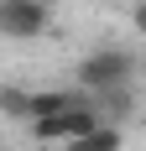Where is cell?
Wrapping results in <instances>:
<instances>
[{
	"instance_id": "cell-1",
	"label": "cell",
	"mask_w": 146,
	"mask_h": 151,
	"mask_svg": "<svg viewBox=\"0 0 146 151\" xmlns=\"http://www.w3.org/2000/svg\"><path fill=\"white\" fill-rule=\"evenodd\" d=\"M78 83L89 94H104V89H120V83H136V52L125 47H99L78 63Z\"/></svg>"
},
{
	"instance_id": "cell-2",
	"label": "cell",
	"mask_w": 146,
	"mask_h": 151,
	"mask_svg": "<svg viewBox=\"0 0 146 151\" xmlns=\"http://www.w3.org/2000/svg\"><path fill=\"white\" fill-rule=\"evenodd\" d=\"M47 21H52V5L47 0H0V37H42Z\"/></svg>"
},
{
	"instance_id": "cell-3",
	"label": "cell",
	"mask_w": 146,
	"mask_h": 151,
	"mask_svg": "<svg viewBox=\"0 0 146 151\" xmlns=\"http://www.w3.org/2000/svg\"><path fill=\"white\" fill-rule=\"evenodd\" d=\"M84 104V94H68V89H37L26 94V125L31 120H52V115H63V109Z\"/></svg>"
},
{
	"instance_id": "cell-4",
	"label": "cell",
	"mask_w": 146,
	"mask_h": 151,
	"mask_svg": "<svg viewBox=\"0 0 146 151\" xmlns=\"http://www.w3.org/2000/svg\"><path fill=\"white\" fill-rule=\"evenodd\" d=\"M63 151H120V130H115V125H99L94 136H84V141H68Z\"/></svg>"
},
{
	"instance_id": "cell-5",
	"label": "cell",
	"mask_w": 146,
	"mask_h": 151,
	"mask_svg": "<svg viewBox=\"0 0 146 151\" xmlns=\"http://www.w3.org/2000/svg\"><path fill=\"white\" fill-rule=\"evenodd\" d=\"M26 94L21 83H0V115H11V120H26Z\"/></svg>"
}]
</instances>
